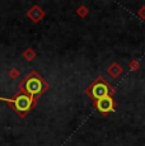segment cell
I'll list each match as a JSON object with an SVG mask.
<instances>
[{"mask_svg":"<svg viewBox=\"0 0 145 146\" xmlns=\"http://www.w3.org/2000/svg\"><path fill=\"white\" fill-rule=\"evenodd\" d=\"M24 56H26V58H28V60H31V58H33V52H32V50H27V52L24 53Z\"/></svg>","mask_w":145,"mask_h":146,"instance_id":"obj_7","label":"cell"},{"mask_svg":"<svg viewBox=\"0 0 145 146\" xmlns=\"http://www.w3.org/2000/svg\"><path fill=\"white\" fill-rule=\"evenodd\" d=\"M47 83L41 78L36 71H32L21 84H19V90L22 93L35 98L37 95H41L47 89Z\"/></svg>","mask_w":145,"mask_h":146,"instance_id":"obj_1","label":"cell"},{"mask_svg":"<svg viewBox=\"0 0 145 146\" xmlns=\"http://www.w3.org/2000/svg\"><path fill=\"white\" fill-rule=\"evenodd\" d=\"M121 71H122V69H121V67H120L118 65H117V64H113L112 66L108 67V74L112 75L113 78L118 76V75L121 74Z\"/></svg>","mask_w":145,"mask_h":146,"instance_id":"obj_6","label":"cell"},{"mask_svg":"<svg viewBox=\"0 0 145 146\" xmlns=\"http://www.w3.org/2000/svg\"><path fill=\"white\" fill-rule=\"evenodd\" d=\"M9 72H10V74H12V76H13V78H15L17 75H18V72H17V70H15V69H12Z\"/></svg>","mask_w":145,"mask_h":146,"instance_id":"obj_8","label":"cell"},{"mask_svg":"<svg viewBox=\"0 0 145 146\" xmlns=\"http://www.w3.org/2000/svg\"><path fill=\"white\" fill-rule=\"evenodd\" d=\"M87 94L94 102H97V100L102 99V98L112 97V95L115 94V89L103 79L102 76H99V78H97V79L92 83V85L87 89Z\"/></svg>","mask_w":145,"mask_h":146,"instance_id":"obj_3","label":"cell"},{"mask_svg":"<svg viewBox=\"0 0 145 146\" xmlns=\"http://www.w3.org/2000/svg\"><path fill=\"white\" fill-rule=\"evenodd\" d=\"M28 17L32 19L33 22H38L40 19H42L43 17V10L38 7H33L32 9L28 12Z\"/></svg>","mask_w":145,"mask_h":146,"instance_id":"obj_5","label":"cell"},{"mask_svg":"<svg viewBox=\"0 0 145 146\" xmlns=\"http://www.w3.org/2000/svg\"><path fill=\"white\" fill-rule=\"evenodd\" d=\"M0 100L9 103V104L13 107V109H14L17 113H18L19 116H22V117L26 116L31 109H32V107L35 106V103H36L35 98H32V97H29V95L22 93V92H18V93H17L13 98H10V99L0 97Z\"/></svg>","mask_w":145,"mask_h":146,"instance_id":"obj_2","label":"cell"},{"mask_svg":"<svg viewBox=\"0 0 145 146\" xmlns=\"http://www.w3.org/2000/svg\"><path fill=\"white\" fill-rule=\"evenodd\" d=\"M94 106H96V108L98 109V112H101L102 114H108L116 109V103H115V100H113L112 97L102 98V99L94 102Z\"/></svg>","mask_w":145,"mask_h":146,"instance_id":"obj_4","label":"cell"}]
</instances>
